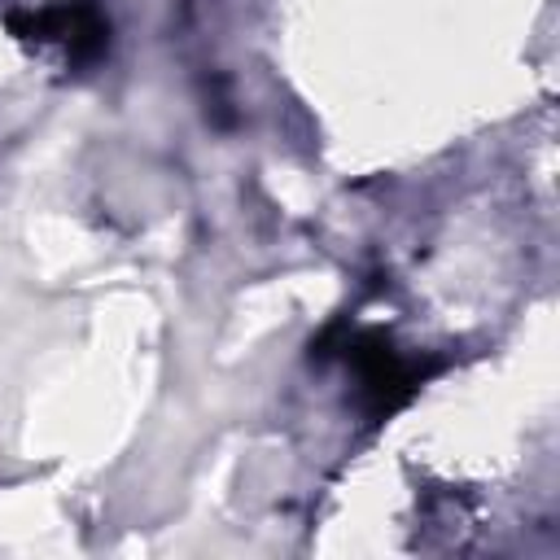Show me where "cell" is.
<instances>
[{"mask_svg": "<svg viewBox=\"0 0 560 560\" xmlns=\"http://www.w3.org/2000/svg\"><path fill=\"white\" fill-rule=\"evenodd\" d=\"M311 359H341L354 372V407L363 411L368 424H385L394 420L402 407H411V398L438 381L455 359L451 354H429V350H402L394 341L389 328H372V324H350V315H337L315 341H311Z\"/></svg>", "mask_w": 560, "mask_h": 560, "instance_id": "1", "label": "cell"}, {"mask_svg": "<svg viewBox=\"0 0 560 560\" xmlns=\"http://www.w3.org/2000/svg\"><path fill=\"white\" fill-rule=\"evenodd\" d=\"M4 26L22 44H57L70 66H92L109 48V18L96 0H52L39 9L4 13Z\"/></svg>", "mask_w": 560, "mask_h": 560, "instance_id": "2", "label": "cell"}]
</instances>
